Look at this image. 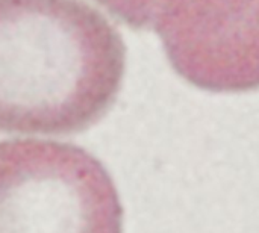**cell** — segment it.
Returning <instances> with one entry per match:
<instances>
[{"instance_id": "6da1fadb", "label": "cell", "mask_w": 259, "mask_h": 233, "mask_svg": "<svg viewBox=\"0 0 259 233\" xmlns=\"http://www.w3.org/2000/svg\"><path fill=\"white\" fill-rule=\"evenodd\" d=\"M126 45L85 0H0V132L74 135L117 100Z\"/></svg>"}, {"instance_id": "7a4b0ae2", "label": "cell", "mask_w": 259, "mask_h": 233, "mask_svg": "<svg viewBox=\"0 0 259 233\" xmlns=\"http://www.w3.org/2000/svg\"><path fill=\"white\" fill-rule=\"evenodd\" d=\"M117 188L85 149L46 139L0 143V233H121Z\"/></svg>"}, {"instance_id": "277c9868", "label": "cell", "mask_w": 259, "mask_h": 233, "mask_svg": "<svg viewBox=\"0 0 259 233\" xmlns=\"http://www.w3.org/2000/svg\"><path fill=\"white\" fill-rule=\"evenodd\" d=\"M126 26L143 30L152 27L158 0H96Z\"/></svg>"}, {"instance_id": "3957f363", "label": "cell", "mask_w": 259, "mask_h": 233, "mask_svg": "<svg viewBox=\"0 0 259 233\" xmlns=\"http://www.w3.org/2000/svg\"><path fill=\"white\" fill-rule=\"evenodd\" d=\"M152 29L188 83L211 92L259 89V0H158Z\"/></svg>"}]
</instances>
